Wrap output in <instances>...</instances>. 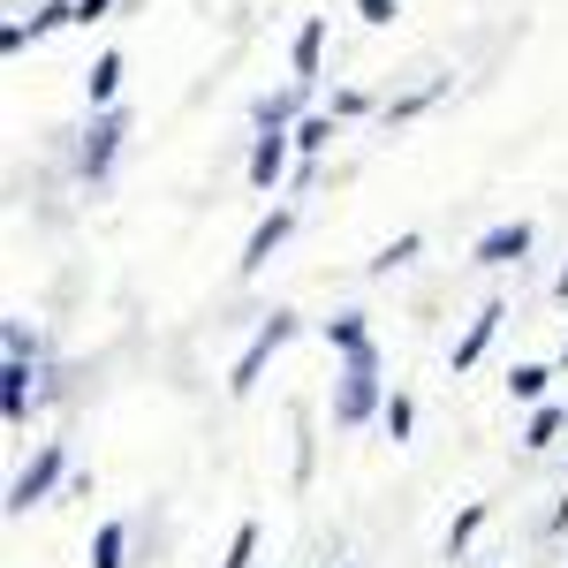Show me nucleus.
I'll return each mask as SVG.
<instances>
[{
	"instance_id": "obj_6",
	"label": "nucleus",
	"mask_w": 568,
	"mask_h": 568,
	"mask_svg": "<svg viewBox=\"0 0 568 568\" xmlns=\"http://www.w3.org/2000/svg\"><path fill=\"white\" fill-rule=\"evenodd\" d=\"M288 235H296V205H273V213H265L258 227H251V243H243V258H235V273H243V281H258L265 265H273V251H281Z\"/></svg>"
},
{
	"instance_id": "obj_19",
	"label": "nucleus",
	"mask_w": 568,
	"mask_h": 568,
	"mask_svg": "<svg viewBox=\"0 0 568 568\" xmlns=\"http://www.w3.org/2000/svg\"><path fill=\"white\" fill-rule=\"evenodd\" d=\"M485 516H493V500H470V508L447 524V561H455V554H470V538L485 530Z\"/></svg>"
},
{
	"instance_id": "obj_15",
	"label": "nucleus",
	"mask_w": 568,
	"mask_h": 568,
	"mask_svg": "<svg viewBox=\"0 0 568 568\" xmlns=\"http://www.w3.org/2000/svg\"><path fill=\"white\" fill-rule=\"evenodd\" d=\"M561 433H568V409H561V402H538V409H530V425H524V447H530V455H546Z\"/></svg>"
},
{
	"instance_id": "obj_10",
	"label": "nucleus",
	"mask_w": 568,
	"mask_h": 568,
	"mask_svg": "<svg viewBox=\"0 0 568 568\" xmlns=\"http://www.w3.org/2000/svg\"><path fill=\"white\" fill-rule=\"evenodd\" d=\"M318 61H326V16H304L296 23V45H288V69H296V84H318Z\"/></svg>"
},
{
	"instance_id": "obj_27",
	"label": "nucleus",
	"mask_w": 568,
	"mask_h": 568,
	"mask_svg": "<svg viewBox=\"0 0 568 568\" xmlns=\"http://www.w3.org/2000/svg\"><path fill=\"white\" fill-rule=\"evenodd\" d=\"M554 296H561V304H568V265H561V273H554Z\"/></svg>"
},
{
	"instance_id": "obj_9",
	"label": "nucleus",
	"mask_w": 568,
	"mask_h": 568,
	"mask_svg": "<svg viewBox=\"0 0 568 568\" xmlns=\"http://www.w3.org/2000/svg\"><path fill=\"white\" fill-rule=\"evenodd\" d=\"M0 409H8V433L31 425V356H8L0 364Z\"/></svg>"
},
{
	"instance_id": "obj_23",
	"label": "nucleus",
	"mask_w": 568,
	"mask_h": 568,
	"mask_svg": "<svg viewBox=\"0 0 568 568\" xmlns=\"http://www.w3.org/2000/svg\"><path fill=\"white\" fill-rule=\"evenodd\" d=\"M356 16H364V23H379V31H387L394 16H402V0H356Z\"/></svg>"
},
{
	"instance_id": "obj_3",
	"label": "nucleus",
	"mask_w": 568,
	"mask_h": 568,
	"mask_svg": "<svg viewBox=\"0 0 568 568\" xmlns=\"http://www.w3.org/2000/svg\"><path fill=\"white\" fill-rule=\"evenodd\" d=\"M61 478H69V447L61 439H39V455L16 470V485H8V516H31V508H45L53 493H61Z\"/></svg>"
},
{
	"instance_id": "obj_26",
	"label": "nucleus",
	"mask_w": 568,
	"mask_h": 568,
	"mask_svg": "<svg viewBox=\"0 0 568 568\" xmlns=\"http://www.w3.org/2000/svg\"><path fill=\"white\" fill-rule=\"evenodd\" d=\"M106 8H114V0H77V23H99Z\"/></svg>"
},
{
	"instance_id": "obj_4",
	"label": "nucleus",
	"mask_w": 568,
	"mask_h": 568,
	"mask_svg": "<svg viewBox=\"0 0 568 568\" xmlns=\"http://www.w3.org/2000/svg\"><path fill=\"white\" fill-rule=\"evenodd\" d=\"M122 136H130V114H114V106H91L84 152H77L84 182H106V175H114V152H122Z\"/></svg>"
},
{
	"instance_id": "obj_14",
	"label": "nucleus",
	"mask_w": 568,
	"mask_h": 568,
	"mask_svg": "<svg viewBox=\"0 0 568 568\" xmlns=\"http://www.w3.org/2000/svg\"><path fill=\"white\" fill-rule=\"evenodd\" d=\"M122 69H130L122 53H99V61L84 69V99H91V106H114V91H122Z\"/></svg>"
},
{
	"instance_id": "obj_7",
	"label": "nucleus",
	"mask_w": 568,
	"mask_h": 568,
	"mask_svg": "<svg viewBox=\"0 0 568 568\" xmlns=\"http://www.w3.org/2000/svg\"><path fill=\"white\" fill-rule=\"evenodd\" d=\"M530 243H538V227H530V220H500V227H485V235H478V251H470V258H478L485 273H500V265H524Z\"/></svg>"
},
{
	"instance_id": "obj_12",
	"label": "nucleus",
	"mask_w": 568,
	"mask_h": 568,
	"mask_svg": "<svg viewBox=\"0 0 568 568\" xmlns=\"http://www.w3.org/2000/svg\"><path fill=\"white\" fill-rule=\"evenodd\" d=\"M91 568H130V524L122 516H106L91 530Z\"/></svg>"
},
{
	"instance_id": "obj_8",
	"label": "nucleus",
	"mask_w": 568,
	"mask_h": 568,
	"mask_svg": "<svg viewBox=\"0 0 568 568\" xmlns=\"http://www.w3.org/2000/svg\"><path fill=\"white\" fill-rule=\"evenodd\" d=\"M500 318H508V304H500V296H493V304H478V318L463 326V342L447 349V372H470V364H478V356L493 349V334H500Z\"/></svg>"
},
{
	"instance_id": "obj_25",
	"label": "nucleus",
	"mask_w": 568,
	"mask_h": 568,
	"mask_svg": "<svg viewBox=\"0 0 568 568\" xmlns=\"http://www.w3.org/2000/svg\"><path fill=\"white\" fill-rule=\"evenodd\" d=\"M364 106H372V91H334V114H342V122H349V114H364Z\"/></svg>"
},
{
	"instance_id": "obj_24",
	"label": "nucleus",
	"mask_w": 568,
	"mask_h": 568,
	"mask_svg": "<svg viewBox=\"0 0 568 568\" xmlns=\"http://www.w3.org/2000/svg\"><path fill=\"white\" fill-rule=\"evenodd\" d=\"M8 356H39V342H31V326H23V318H8Z\"/></svg>"
},
{
	"instance_id": "obj_20",
	"label": "nucleus",
	"mask_w": 568,
	"mask_h": 568,
	"mask_svg": "<svg viewBox=\"0 0 568 568\" xmlns=\"http://www.w3.org/2000/svg\"><path fill=\"white\" fill-rule=\"evenodd\" d=\"M379 425H387V439H394V447H402V439L417 433V402H409V394L394 387V394H387V409H379Z\"/></svg>"
},
{
	"instance_id": "obj_11",
	"label": "nucleus",
	"mask_w": 568,
	"mask_h": 568,
	"mask_svg": "<svg viewBox=\"0 0 568 568\" xmlns=\"http://www.w3.org/2000/svg\"><path fill=\"white\" fill-rule=\"evenodd\" d=\"M251 122H258V130H296V122H304V84L265 91L258 106H251Z\"/></svg>"
},
{
	"instance_id": "obj_22",
	"label": "nucleus",
	"mask_w": 568,
	"mask_h": 568,
	"mask_svg": "<svg viewBox=\"0 0 568 568\" xmlns=\"http://www.w3.org/2000/svg\"><path fill=\"white\" fill-rule=\"evenodd\" d=\"M251 561H258V524L243 516V524H235V538H227V561H220V568H251Z\"/></svg>"
},
{
	"instance_id": "obj_16",
	"label": "nucleus",
	"mask_w": 568,
	"mask_h": 568,
	"mask_svg": "<svg viewBox=\"0 0 568 568\" xmlns=\"http://www.w3.org/2000/svg\"><path fill=\"white\" fill-rule=\"evenodd\" d=\"M417 251H425V235H394V243H379V251L364 258V273H372V281H387V273H402Z\"/></svg>"
},
{
	"instance_id": "obj_17",
	"label": "nucleus",
	"mask_w": 568,
	"mask_h": 568,
	"mask_svg": "<svg viewBox=\"0 0 568 568\" xmlns=\"http://www.w3.org/2000/svg\"><path fill=\"white\" fill-rule=\"evenodd\" d=\"M546 387H554V364H516L508 372V402H524V409H538Z\"/></svg>"
},
{
	"instance_id": "obj_18",
	"label": "nucleus",
	"mask_w": 568,
	"mask_h": 568,
	"mask_svg": "<svg viewBox=\"0 0 568 568\" xmlns=\"http://www.w3.org/2000/svg\"><path fill=\"white\" fill-rule=\"evenodd\" d=\"M334 122H342L334 106H326V114H304V122H296V160H318V152L334 144Z\"/></svg>"
},
{
	"instance_id": "obj_5",
	"label": "nucleus",
	"mask_w": 568,
	"mask_h": 568,
	"mask_svg": "<svg viewBox=\"0 0 568 568\" xmlns=\"http://www.w3.org/2000/svg\"><path fill=\"white\" fill-rule=\"evenodd\" d=\"M288 175H296V130H258V144H251V190L273 197Z\"/></svg>"
},
{
	"instance_id": "obj_2",
	"label": "nucleus",
	"mask_w": 568,
	"mask_h": 568,
	"mask_svg": "<svg viewBox=\"0 0 568 568\" xmlns=\"http://www.w3.org/2000/svg\"><path fill=\"white\" fill-rule=\"evenodd\" d=\"M296 334H304V318H296V311H265L258 334H251V349L235 356V372H227V394H235V402H251V394H258V379H265V364L288 349Z\"/></svg>"
},
{
	"instance_id": "obj_1",
	"label": "nucleus",
	"mask_w": 568,
	"mask_h": 568,
	"mask_svg": "<svg viewBox=\"0 0 568 568\" xmlns=\"http://www.w3.org/2000/svg\"><path fill=\"white\" fill-rule=\"evenodd\" d=\"M379 409H387V364H379V342H356V349H342V364H334V425L356 433V425H372Z\"/></svg>"
},
{
	"instance_id": "obj_28",
	"label": "nucleus",
	"mask_w": 568,
	"mask_h": 568,
	"mask_svg": "<svg viewBox=\"0 0 568 568\" xmlns=\"http://www.w3.org/2000/svg\"><path fill=\"white\" fill-rule=\"evenodd\" d=\"M561 364H568V349H561Z\"/></svg>"
},
{
	"instance_id": "obj_21",
	"label": "nucleus",
	"mask_w": 568,
	"mask_h": 568,
	"mask_svg": "<svg viewBox=\"0 0 568 568\" xmlns=\"http://www.w3.org/2000/svg\"><path fill=\"white\" fill-rule=\"evenodd\" d=\"M439 91H447V77H433V84H425V91H409V99H394V106H387V130H402V122H417V114L433 106Z\"/></svg>"
},
{
	"instance_id": "obj_13",
	"label": "nucleus",
	"mask_w": 568,
	"mask_h": 568,
	"mask_svg": "<svg viewBox=\"0 0 568 568\" xmlns=\"http://www.w3.org/2000/svg\"><path fill=\"white\" fill-rule=\"evenodd\" d=\"M318 342L342 356V349H356V342H372V318H364V311H334V318H318Z\"/></svg>"
}]
</instances>
